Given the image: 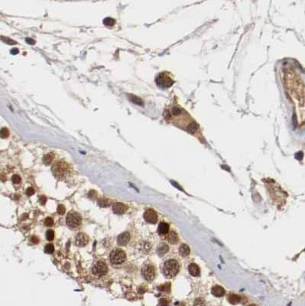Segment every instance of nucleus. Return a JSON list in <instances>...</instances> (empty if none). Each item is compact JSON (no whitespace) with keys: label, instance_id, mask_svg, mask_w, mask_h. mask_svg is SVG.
I'll use <instances>...</instances> for the list:
<instances>
[{"label":"nucleus","instance_id":"obj_5","mask_svg":"<svg viewBox=\"0 0 305 306\" xmlns=\"http://www.w3.org/2000/svg\"><path fill=\"white\" fill-rule=\"evenodd\" d=\"M67 224L70 227L76 228L81 224V217L76 212H70L67 217Z\"/></svg>","mask_w":305,"mask_h":306},{"label":"nucleus","instance_id":"obj_19","mask_svg":"<svg viewBox=\"0 0 305 306\" xmlns=\"http://www.w3.org/2000/svg\"><path fill=\"white\" fill-rule=\"evenodd\" d=\"M241 300V298L239 295L236 294H230L228 296V301H229V303L233 304V305H236L238 304Z\"/></svg>","mask_w":305,"mask_h":306},{"label":"nucleus","instance_id":"obj_26","mask_svg":"<svg viewBox=\"0 0 305 306\" xmlns=\"http://www.w3.org/2000/svg\"><path fill=\"white\" fill-rule=\"evenodd\" d=\"M9 132L6 128H3L0 130V137H2L3 139L7 138L9 136Z\"/></svg>","mask_w":305,"mask_h":306},{"label":"nucleus","instance_id":"obj_17","mask_svg":"<svg viewBox=\"0 0 305 306\" xmlns=\"http://www.w3.org/2000/svg\"><path fill=\"white\" fill-rule=\"evenodd\" d=\"M191 253V249L187 244H182L179 249V253L182 256H188Z\"/></svg>","mask_w":305,"mask_h":306},{"label":"nucleus","instance_id":"obj_10","mask_svg":"<svg viewBox=\"0 0 305 306\" xmlns=\"http://www.w3.org/2000/svg\"><path fill=\"white\" fill-rule=\"evenodd\" d=\"M89 242V237L85 233H80L78 234L76 236V239H75V243H76V246H80V247H83V246H85L86 244L88 243Z\"/></svg>","mask_w":305,"mask_h":306},{"label":"nucleus","instance_id":"obj_38","mask_svg":"<svg viewBox=\"0 0 305 306\" xmlns=\"http://www.w3.org/2000/svg\"><path fill=\"white\" fill-rule=\"evenodd\" d=\"M18 53H19V50H18L17 48H13V49L11 51V54H12V55H16Z\"/></svg>","mask_w":305,"mask_h":306},{"label":"nucleus","instance_id":"obj_33","mask_svg":"<svg viewBox=\"0 0 305 306\" xmlns=\"http://www.w3.org/2000/svg\"><path fill=\"white\" fill-rule=\"evenodd\" d=\"M26 194L27 195L29 196H31L35 194V190H34L33 188H29L26 190Z\"/></svg>","mask_w":305,"mask_h":306},{"label":"nucleus","instance_id":"obj_12","mask_svg":"<svg viewBox=\"0 0 305 306\" xmlns=\"http://www.w3.org/2000/svg\"><path fill=\"white\" fill-rule=\"evenodd\" d=\"M130 239V234L129 233H122L117 238V243L119 246H126Z\"/></svg>","mask_w":305,"mask_h":306},{"label":"nucleus","instance_id":"obj_20","mask_svg":"<svg viewBox=\"0 0 305 306\" xmlns=\"http://www.w3.org/2000/svg\"><path fill=\"white\" fill-rule=\"evenodd\" d=\"M53 158H54V155H53L52 153L47 154V155H45V156L43 157V162L47 165H50L51 163L52 162Z\"/></svg>","mask_w":305,"mask_h":306},{"label":"nucleus","instance_id":"obj_24","mask_svg":"<svg viewBox=\"0 0 305 306\" xmlns=\"http://www.w3.org/2000/svg\"><path fill=\"white\" fill-rule=\"evenodd\" d=\"M193 306H206V302L201 298H198L194 301Z\"/></svg>","mask_w":305,"mask_h":306},{"label":"nucleus","instance_id":"obj_27","mask_svg":"<svg viewBox=\"0 0 305 306\" xmlns=\"http://www.w3.org/2000/svg\"><path fill=\"white\" fill-rule=\"evenodd\" d=\"M159 289L161 290H162V291H165V292H170V289H171V284H170L169 282H167V283H165V284L161 285Z\"/></svg>","mask_w":305,"mask_h":306},{"label":"nucleus","instance_id":"obj_21","mask_svg":"<svg viewBox=\"0 0 305 306\" xmlns=\"http://www.w3.org/2000/svg\"><path fill=\"white\" fill-rule=\"evenodd\" d=\"M129 99H130V100H131L132 103H136V104H137V105H141V106L143 105V102H142V100L139 97H138V96H135V95H129Z\"/></svg>","mask_w":305,"mask_h":306},{"label":"nucleus","instance_id":"obj_6","mask_svg":"<svg viewBox=\"0 0 305 306\" xmlns=\"http://www.w3.org/2000/svg\"><path fill=\"white\" fill-rule=\"evenodd\" d=\"M93 273L96 276H103L108 272L107 265L103 261H98L93 267Z\"/></svg>","mask_w":305,"mask_h":306},{"label":"nucleus","instance_id":"obj_8","mask_svg":"<svg viewBox=\"0 0 305 306\" xmlns=\"http://www.w3.org/2000/svg\"><path fill=\"white\" fill-rule=\"evenodd\" d=\"M142 273L144 278L148 281H152L155 277V271L154 266L152 265H146L142 268Z\"/></svg>","mask_w":305,"mask_h":306},{"label":"nucleus","instance_id":"obj_31","mask_svg":"<svg viewBox=\"0 0 305 306\" xmlns=\"http://www.w3.org/2000/svg\"><path fill=\"white\" fill-rule=\"evenodd\" d=\"M57 213L59 214H64L65 213V208L64 206L62 205V204H60L58 207H57Z\"/></svg>","mask_w":305,"mask_h":306},{"label":"nucleus","instance_id":"obj_32","mask_svg":"<svg viewBox=\"0 0 305 306\" xmlns=\"http://www.w3.org/2000/svg\"><path fill=\"white\" fill-rule=\"evenodd\" d=\"M2 39H3V41H5V43L9 44V45H15V44H16L15 41H13V40H12V39H10V38H2Z\"/></svg>","mask_w":305,"mask_h":306},{"label":"nucleus","instance_id":"obj_11","mask_svg":"<svg viewBox=\"0 0 305 306\" xmlns=\"http://www.w3.org/2000/svg\"><path fill=\"white\" fill-rule=\"evenodd\" d=\"M128 208L126 205H125L122 203H115L112 205V210L116 214H122L127 210Z\"/></svg>","mask_w":305,"mask_h":306},{"label":"nucleus","instance_id":"obj_13","mask_svg":"<svg viewBox=\"0 0 305 306\" xmlns=\"http://www.w3.org/2000/svg\"><path fill=\"white\" fill-rule=\"evenodd\" d=\"M189 273L191 275H193L194 277H197L200 275V269L199 266L195 263H191V265L188 266Z\"/></svg>","mask_w":305,"mask_h":306},{"label":"nucleus","instance_id":"obj_22","mask_svg":"<svg viewBox=\"0 0 305 306\" xmlns=\"http://www.w3.org/2000/svg\"><path fill=\"white\" fill-rule=\"evenodd\" d=\"M115 23H116V21L112 18H106L103 20V24L105 25L106 26H113Z\"/></svg>","mask_w":305,"mask_h":306},{"label":"nucleus","instance_id":"obj_1","mask_svg":"<svg viewBox=\"0 0 305 306\" xmlns=\"http://www.w3.org/2000/svg\"><path fill=\"white\" fill-rule=\"evenodd\" d=\"M284 81L286 82L287 90H288V94L293 99L294 101H298L299 106H304V104L300 103V99L304 100V96H300L304 94V89L300 90V87H304V84H300V78H299L297 73L293 69H288L284 73Z\"/></svg>","mask_w":305,"mask_h":306},{"label":"nucleus","instance_id":"obj_7","mask_svg":"<svg viewBox=\"0 0 305 306\" xmlns=\"http://www.w3.org/2000/svg\"><path fill=\"white\" fill-rule=\"evenodd\" d=\"M52 171L56 177H63L67 173V166L64 162H57L52 168Z\"/></svg>","mask_w":305,"mask_h":306},{"label":"nucleus","instance_id":"obj_3","mask_svg":"<svg viewBox=\"0 0 305 306\" xmlns=\"http://www.w3.org/2000/svg\"><path fill=\"white\" fill-rule=\"evenodd\" d=\"M155 81L157 86L161 88H168L174 84V80L171 78V76L166 72H163L158 74L156 77Z\"/></svg>","mask_w":305,"mask_h":306},{"label":"nucleus","instance_id":"obj_30","mask_svg":"<svg viewBox=\"0 0 305 306\" xmlns=\"http://www.w3.org/2000/svg\"><path fill=\"white\" fill-rule=\"evenodd\" d=\"M54 224V220L51 218H47L45 220V225L47 227H51Z\"/></svg>","mask_w":305,"mask_h":306},{"label":"nucleus","instance_id":"obj_34","mask_svg":"<svg viewBox=\"0 0 305 306\" xmlns=\"http://www.w3.org/2000/svg\"><path fill=\"white\" fill-rule=\"evenodd\" d=\"M39 201H40L41 204H45L46 203V201H47V198L45 196H40L39 197Z\"/></svg>","mask_w":305,"mask_h":306},{"label":"nucleus","instance_id":"obj_29","mask_svg":"<svg viewBox=\"0 0 305 306\" xmlns=\"http://www.w3.org/2000/svg\"><path fill=\"white\" fill-rule=\"evenodd\" d=\"M12 181L14 184H19L21 182V178L18 175H14L12 177Z\"/></svg>","mask_w":305,"mask_h":306},{"label":"nucleus","instance_id":"obj_16","mask_svg":"<svg viewBox=\"0 0 305 306\" xmlns=\"http://www.w3.org/2000/svg\"><path fill=\"white\" fill-rule=\"evenodd\" d=\"M212 294L216 297H222L225 295V289L222 286L216 285L212 289Z\"/></svg>","mask_w":305,"mask_h":306},{"label":"nucleus","instance_id":"obj_18","mask_svg":"<svg viewBox=\"0 0 305 306\" xmlns=\"http://www.w3.org/2000/svg\"><path fill=\"white\" fill-rule=\"evenodd\" d=\"M178 236H177L176 233L174 232V231H171V232L169 233L168 236H167V241L169 242L170 243L175 244L178 242Z\"/></svg>","mask_w":305,"mask_h":306},{"label":"nucleus","instance_id":"obj_15","mask_svg":"<svg viewBox=\"0 0 305 306\" xmlns=\"http://www.w3.org/2000/svg\"><path fill=\"white\" fill-rule=\"evenodd\" d=\"M157 232L161 235H165L168 233L169 232V225L167 223L161 222L160 223L158 228H157Z\"/></svg>","mask_w":305,"mask_h":306},{"label":"nucleus","instance_id":"obj_4","mask_svg":"<svg viewBox=\"0 0 305 306\" xmlns=\"http://www.w3.org/2000/svg\"><path fill=\"white\" fill-rule=\"evenodd\" d=\"M110 262L115 265H119L123 263L126 259V255L125 252L119 249H116L112 250L110 256Z\"/></svg>","mask_w":305,"mask_h":306},{"label":"nucleus","instance_id":"obj_40","mask_svg":"<svg viewBox=\"0 0 305 306\" xmlns=\"http://www.w3.org/2000/svg\"><path fill=\"white\" fill-rule=\"evenodd\" d=\"M249 306H256L255 305H254V304H253V305H249Z\"/></svg>","mask_w":305,"mask_h":306},{"label":"nucleus","instance_id":"obj_2","mask_svg":"<svg viewBox=\"0 0 305 306\" xmlns=\"http://www.w3.org/2000/svg\"><path fill=\"white\" fill-rule=\"evenodd\" d=\"M179 269L180 265L177 261L175 259H169L165 262L163 266V273L166 277L171 279L177 274Z\"/></svg>","mask_w":305,"mask_h":306},{"label":"nucleus","instance_id":"obj_36","mask_svg":"<svg viewBox=\"0 0 305 306\" xmlns=\"http://www.w3.org/2000/svg\"><path fill=\"white\" fill-rule=\"evenodd\" d=\"M25 41H26V42H28V44H30V45H34V44H35V41H34L33 39H31V38H26V39H25Z\"/></svg>","mask_w":305,"mask_h":306},{"label":"nucleus","instance_id":"obj_23","mask_svg":"<svg viewBox=\"0 0 305 306\" xmlns=\"http://www.w3.org/2000/svg\"><path fill=\"white\" fill-rule=\"evenodd\" d=\"M54 247L53 244H47L45 247V252L46 253L51 254L54 253Z\"/></svg>","mask_w":305,"mask_h":306},{"label":"nucleus","instance_id":"obj_37","mask_svg":"<svg viewBox=\"0 0 305 306\" xmlns=\"http://www.w3.org/2000/svg\"><path fill=\"white\" fill-rule=\"evenodd\" d=\"M160 304H161V305H162V306L167 305V300H165V299H161V301H160Z\"/></svg>","mask_w":305,"mask_h":306},{"label":"nucleus","instance_id":"obj_39","mask_svg":"<svg viewBox=\"0 0 305 306\" xmlns=\"http://www.w3.org/2000/svg\"><path fill=\"white\" fill-rule=\"evenodd\" d=\"M175 306H185V305H184V304H183V303H176Z\"/></svg>","mask_w":305,"mask_h":306},{"label":"nucleus","instance_id":"obj_14","mask_svg":"<svg viewBox=\"0 0 305 306\" xmlns=\"http://www.w3.org/2000/svg\"><path fill=\"white\" fill-rule=\"evenodd\" d=\"M168 250H169V247L165 243H160L157 247V253L159 256H164L165 253H167Z\"/></svg>","mask_w":305,"mask_h":306},{"label":"nucleus","instance_id":"obj_35","mask_svg":"<svg viewBox=\"0 0 305 306\" xmlns=\"http://www.w3.org/2000/svg\"><path fill=\"white\" fill-rule=\"evenodd\" d=\"M31 241L33 243L37 244V243H38V242H39V239H38V237H36V236H33V237L31 238Z\"/></svg>","mask_w":305,"mask_h":306},{"label":"nucleus","instance_id":"obj_9","mask_svg":"<svg viewBox=\"0 0 305 306\" xmlns=\"http://www.w3.org/2000/svg\"><path fill=\"white\" fill-rule=\"evenodd\" d=\"M144 218L146 222L149 224H155L157 220V214L152 209H148L144 214Z\"/></svg>","mask_w":305,"mask_h":306},{"label":"nucleus","instance_id":"obj_25","mask_svg":"<svg viewBox=\"0 0 305 306\" xmlns=\"http://www.w3.org/2000/svg\"><path fill=\"white\" fill-rule=\"evenodd\" d=\"M46 238L49 241H51L54 238V233L51 230H48V231L46 232Z\"/></svg>","mask_w":305,"mask_h":306},{"label":"nucleus","instance_id":"obj_28","mask_svg":"<svg viewBox=\"0 0 305 306\" xmlns=\"http://www.w3.org/2000/svg\"><path fill=\"white\" fill-rule=\"evenodd\" d=\"M98 204L101 207H107V206L110 205V201L107 200V199H100L98 201Z\"/></svg>","mask_w":305,"mask_h":306}]
</instances>
